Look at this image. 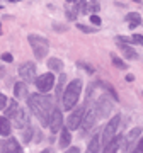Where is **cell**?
<instances>
[{
	"instance_id": "cell-1",
	"label": "cell",
	"mask_w": 143,
	"mask_h": 153,
	"mask_svg": "<svg viewBox=\"0 0 143 153\" xmlns=\"http://www.w3.org/2000/svg\"><path fill=\"white\" fill-rule=\"evenodd\" d=\"M28 104L29 109L33 111V114L39 119V123L43 126H48L51 117V112H53V100H51L48 95H43V94H33L28 97Z\"/></svg>"
},
{
	"instance_id": "cell-2",
	"label": "cell",
	"mask_w": 143,
	"mask_h": 153,
	"mask_svg": "<svg viewBox=\"0 0 143 153\" xmlns=\"http://www.w3.org/2000/svg\"><path fill=\"white\" fill-rule=\"evenodd\" d=\"M80 92H82V80H73V82L68 85V87L63 90V107L66 111L73 109V105L77 104L78 97H80Z\"/></svg>"
},
{
	"instance_id": "cell-3",
	"label": "cell",
	"mask_w": 143,
	"mask_h": 153,
	"mask_svg": "<svg viewBox=\"0 0 143 153\" xmlns=\"http://www.w3.org/2000/svg\"><path fill=\"white\" fill-rule=\"evenodd\" d=\"M28 41H29V44H31V48H33L34 56H36L38 60H43L44 56L48 55V51H50V43H48V39L41 38V36H36V34H31V36H28Z\"/></svg>"
},
{
	"instance_id": "cell-4",
	"label": "cell",
	"mask_w": 143,
	"mask_h": 153,
	"mask_svg": "<svg viewBox=\"0 0 143 153\" xmlns=\"http://www.w3.org/2000/svg\"><path fill=\"white\" fill-rule=\"evenodd\" d=\"M119 121H121V116L116 114L114 117H112V119L107 123V126L104 128V133H102V145H106L107 141H111V140L116 136V131H118Z\"/></svg>"
},
{
	"instance_id": "cell-5",
	"label": "cell",
	"mask_w": 143,
	"mask_h": 153,
	"mask_svg": "<svg viewBox=\"0 0 143 153\" xmlns=\"http://www.w3.org/2000/svg\"><path fill=\"white\" fill-rule=\"evenodd\" d=\"M53 83H55V75H53V73H44V75L36 78V87H38V90H41L43 94L50 92L51 88H53Z\"/></svg>"
},
{
	"instance_id": "cell-6",
	"label": "cell",
	"mask_w": 143,
	"mask_h": 153,
	"mask_svg": "<svg viewBox=\"0 0 143 153\" xmlns=\"http://www.w3.org/2000/svg\"><path fill=\"white\" fill-rule=\"evenodd\" d=\"M19 76L28 83L34 82V80H36V66H34L33 63H22V65L19 66Z\"/></svg>"
},
{
	"instance_id": "cell-7",
	"label": "cell",
	"mask_w": 143,
	"mask_h": 153,
	"mask_svg": "<svg viewBox=\"0 0 143 153\" xmlns=\"http://www.w3.org/2000/svg\"><path fill=\"white\" fill-rule=\"evenodd\" d=\"M61 124H63V116H61V111L60 109H53L51 117H50V123H48L51 133H60Z\"/></svg>"
},
{
	"instance_id": "cell-8",
	"label": "cell",
	"mask_w": 143,
	"mask_h": 153,
	"mask_svg": "<svg viewBox=\"0 0 143 153\" xmlns=\"http://www.w3.org/2000/svg\"><path fill=\"white\" fill-rule=\"evenodd\" d=\"M83 112H85V111H83L82 107H78V109L73 111V112L68 116V119H66V128H68V129H77L78 126H80Z\"/></svg>"
},
{
	"instance_id": "cell-9",
	"label": "cell",
	"mask_w": 143,
	"mask_h": 153,
	"mask_svg": "<svg viewBox=\"0 0 143 153\" xmlns=\"http://www.w3.org/2000/svg\"><path fill=\"white\" fill-rule=\"evenodd\" d=\"M12 117H14V124H16V128H28L29 126V117L28 114H26V111L21 109V107H17V111L12 114Z\"/></svg>"
},
{
	"instance_id": "cell-10",
	"label": "cell",
	"mask_w": 143,
	"mask_h": 153,
	"mask_svg": "<svg viewBox=\"0 0 143 153\" xmlns=\"http://www.w3.org/2000/svg\"><path fill=\"white\" fill-rule=\"evenodd\" d=\"M2 148H4V153H24L16 138H9L5 143H2Z\"/></svg>"
},
{
	"instance_id": "cell-11",
	"label": "cell",
	"mask_w": 143,
	"mask_h": 153,
	"mask_svg": "<svg viewBox=\"0 0 143 153\" xmlns=\"http://www.w3.org/2000/svg\"><path fill=\"white\" fill-rule=\"evenodd\" d=\"M94 123H95V112H94L92 109L87 111V114L83 112L82 116V121H80V124H82V129L83 131H89L90 128L94 126Z\"/></svg>"
},
{
	"instance_id": "cell-12",
	"label": "cell",
	"mask_w": 143,
	"mask_h": 153,
	"mask_svg": "<svg viewBox=\"0 0 143 153\" xmlns=\"http://www.w3.org/2000/svg\"><path fill=\"white\" fill-rule=\"evenodd\" d=\"M119 145H121V136H114L111 141H107L104 145L102 153H116L118 152V148H119Z\"/></svg>"
},
{
	"instance_id": "cell-13",
	"label": "cell",
	"mask_w": 143,
	"mask_h": 153,
	"mask_svg": "<svg viewBox=\"0 0 143 153\" xmlns=\"http://www.w3.org/2000/svg\"><path fill=\"white\" fill-rule=\"evenodd\" d=\"M72 141V136H70V129L68 128H61L60 129V146L61 148H66Z\"/></svg>"
},
{
	"instance_id": "cell-14",
	"label": "cell",
	"mask_w": 143,
	"mask_h": 153,
	"mask_svg": "<svg viewBox=\"0 0 143 153\" xmlns=\"http://www.w3.org/2000/svg\"><path fill=\"white\" fill-rule=\"evenodd\" d=\"M119 48H121V51H123V55L126 56L128 60H136L138 58V55H136V51L130 46V44H124V43H119Z\"/></svg>"
},
{
	"instance_id": "cell-15",
	"label": "cell",
	"mask_w": 143,
	"mask_h": 153,
	"mask_svg": "<svg viewBox=\"0 0 143 153\" xmlns=\"http://www.w3.org/2000/svg\"><path fill=\"white\" fill-rule=\"evenodd\" d=\"M14 95L17 99H22V97H28V88H26V83L24 82H17L14 85Z\"/></svg>"
},
{
	"instance_id": "cell-16",
	"label": "cell",
	"mask_w": 143,
	"mask_h": 153,
	"mask_svg": "<svg viewBox=\"0 0 143 153\" xmlns=\"http://www.w3.org/2000/svg\"><path fill=\"white\" fill-rule=\"evenodd\" d=\"M99 148H101V136L95 134V136L90 140V143H89L87 153H99Z\"/></svg>"
},
{
	"instance_id": "cell-17",
	"label": "cell",
	"mask_w": 143,
	"mask_h": 153,
	"mask_svg": "<svg viewBox=\"0 0 143 153\" xmlns=\"http://www.w3.org/2000/svg\"><path fill=\"white\" fill-rule=\"evenodd\" d=\"M126 22L130 24V27H136L138 24H142V16L136 12H130L126 16Z\"/></svg>"
},
{
	"instance_id": "cell-18",
	"label": "cell",
	"mask_w": 143,
	"mask_h": 153,
	"mask_svg": "<svg viewBox=\"0 0 143 153\" xmlns=\"http://www.w3.org/2000/svg\"><path fill=\"white\" fill-rule=\"evenodd\" d=\"M140 133H142V129H140V128H135L133 131H130V134L126 136V146H124L126 150H131L133 141H135V140H136V138L140 136Z\"/></svg>"
},
{
	"instance_id": "cell-19",
	"label": "cell",
	"mask_w": 143,
	"mask_h": 153,
	"mask_svg": "<svg viewBox=\"0 0 143 153\" xmlns=\"http://www.w3.org/2000/svg\"><path fill=\"white\" fill-rule=\"evenodd\" d=\"M0 134L2 136H9L10 134V123L7 117H0Z\"/></svg>"
},
{
	"instance_id": "cell-20",
	"label": "cell",
	"mask_w": 143,
	"mask_h": 153,
	"mask_svg": "<svg viewBox=\"0 0 143 153\" xmlns=\"http://www.w3.org/2000/svg\"><path fill=\"white\" fill-rule=\"evenodd\" d=\"M48 66H50L53 71H61L63 70V63H61V60H58V58H50Z\"/></svg>"
},
{
	"instance_id": "cell-21",
	"label": "cell",
	"mask_w": 143,
	"mask_h": 153,
	"mask_svg": "<svg viewBox=\"0 0 143 153\" xmlns=\"http://www.w3.org/2000/svg\"><path fill=\"white\" fill-rule=\"evenodd\" d=\"M111 60H112V65H114L116 68H121V70H124V68H126V63H123V60H121V58H118L114 53L111 55Z\"/></svg>"
},
{
	"instance_id": "cell-22",
	"label": "cell",
	"mask_w": 143,
	"mask_h": 153,
	"mask_svg": "<svg viewBox=\"0 0 143 153\" xmlns=\"http://www.w3.org/2000/svg\"><path fill=\"white\" fill-rule=\"evenodd\" d=\"M17 107H19V105H17L14 100H12V102H9V107L5 109V117H12V114L17 111Z\"/></svg>"
},
{
	"instance_id": "cell-23",
	"label": "cell",
	"mask_w": 143,
	"mask_h": 153,
	"mask_svg": "<svg viewBox=\"0 0 143 153\" xmlns=\"http://www.w3.org/2000/svg\"><path fill=\"white\" fill-rule=\"evenodd\" d=\"M63 83H65V75L60 76V83H58V87H56V95H58V97L63 94Z\"/></svg>"
},
{
	"instance_id": "cell-24",
	"label": "cell",
	"mask_w": 143,
	"mask_h": 153,
	"mask_svg": "<svg viewBox=\"0 0 143 153\" xmlns=\"http://www.w3.org/2000/svg\"><path fill=\"white\" fill-rule=\"evenodd\" d=\"M77 27L82 33H95V27H89V26H83V24H77Z\"/></svg>"
},
{
	"instance_id": "cell-25",
	"label": "cell",
	"mask_w": 143,
	"mask_h": 153,
	"mask_svg": "<svg viewBox=\"0 0 143 153\" xmlns=\"http://www.w3.org/2000/svg\"><path fill=\"white\" fill-rule=\"evenodd\" d=\"M133 153H143V138L136 143V148L133 150Z\"/></svg>"
},
{
	"instance_id": "cell-26",
	"label": "cell",
	"mask_w": 143,
	"mask_h": 153,
	"mask_svg": "<svg viewBox=\"0 0 143 153\" xmlns=\"http://www.w3.org/2000/svg\"><path fill=\"white\" fill-rule=\"evenodd\" d=\"M133 43H136V44H142L143 46V36L142 34H135V36H133Z\"/></svg>"
},
{
	"instance_id": "cell-27",
	"label": "cell",
	"mask_w": 143,
	"mask_h": 153,
	"mask_svg": "<svg viewBox=\"0 0 143 153\" xmlns=\"http://www.w3.org/2000/svg\"><path fill=\"white\" fill-rule=\"evenodd\" d=\"M5 105H7V97H5V95H4L2 92H0V111L4 109Z\"/></svg>"
},
{
	"instance_id": "cell-28",
	"label": "cell",
	"mask_w": 143,
	"mask_h": 153,
	"mask_svg": "<svg viewBox=\"0 0 143 153\" xmlns=\"http://www.w3.org/2000/svg\"><path fill=\"white\" fill-rule=\"evenodd\" d=\"M66 17H68L70 21H73V19L77 17V10H72V9H68V10H66Z\"/></svg>"
},
{
	"instance_id": "cell-29",
	"label": "cell",
	"mask_w": 143,
	"mask_h": 153,
	"mask_svg": "<svg viewBox=\"0 0 143 153\" xmlns=\"http://www.w3.org/2000/svg\"><path fill=\"white\" fill-rule=\"evenodd\" d=\"M90 22H92L94 26H101V17H97V16H90Z\"/></svg>"
},
{
	"instance_id": "cell-30",
	"label": "cell",
	"mask_w": 143,
	"mask_h": 153,
	"mask_svg": "<svg viewBox=\"0 0 143 153\" xmlns=\"http://www.w3.org/2000/svg\"><path fill=\"white\" fill-rule=\"evenodd\" d=\"M2 60L7 61V63H10V61H12V55H9V53H4V55H2Z\"/></svg>"
},
{
	"instance_id": "cell-31",
	"label": "cell",
	"mask_w": 143,
	"mask_h": 153,
	"mask_svg": "<svg viewBox=\"0 0 143 153\" xmlns=\"http://www.w3.org/2000/svg\"><path fill=\"white\" fill-rule=\"evenodd\" d=\"M66 153H80L78 148H70V150H66Z\"/></svg>"
},
{
	"instance_id": "cell-32",
	"label": "cell",
	"mask_w": 143,
	"mask_h": 153,
	"mask_svg": "<svg viewBox=\"0 0 143 153\" xmlns=\"http://www.w3.org/2000/svg\"><path fill=\"white\" fill-rule=\"evenodd\" d=\"M133 80H135V76H133L131 73H130V75H126V82H133Z\"/></svg>"
},
{
	"instance_id": "cell-33",
	"label": "cell",
	"mask_w": 143,
	"mask_h": 153,
	"mask_svg": "<svg viewBox=\"0 0 143 153\" xmlns=\"http://www.w3.org/2000/svg\"><path fill=\"white\" fill-rule=\"evenodd\" d=\"M4 73H5V68H4V66H0V78L4 76Z\"/></svg>"
},
{
	"instance_id": "cell-34",
	"label": "cell",
	"mask_w": 143,
	"mask_h": 153,
	"mask_svg": "<svg viewBox=\"0 0 143 153\" xmlns=\"http://www.w3.org/2000/svg\"><path fill=\"white\" fill-rule=\"evenodd\" d=\"M41 153H55V152H53V150H50V148H46V150H43Z\"/></svg>"
},
{
	"instance_id": "cell-35",
	"label": "cell",
	"mask_w": 143,
	"mask_h": 153,
	"mask_svg": "<svg viewBox=\"0 0 143 153\" xmlns=\"http://www.w3.org/2000/svg\"><path fill=\"white\" fill-rule=\"evenodd\" d=\"M0 153H4V148H2V143H0Z\"/></svg>"
},
{
	"instance_id": "cell-36",
	"label": "cell",
	"mask_w": 143,
	"mask_h": 153,
	"mask_svg": "<svg viewBox=\"0 0 143 153\" xmlns=\"http://www.w3.org/2000/svg\"><path fill=\"white\" fill-rule=\"evenodd\" d=\"M133 2H136V4H140V2H142V0H133Z\"/></svg>"
},
{
	"instance_id": "cell-37",
	"label": "cell",
	"mask_w": 143,
	"mask_h": 153,
	"mask_svg": "<svg viewBox=\"0 0 143 153\" xmlns=\"http://www.w3.org/2000/svg\"><path fill=\"white\" fill-rule=\"evenodd\" d=\"M0 34H2V24H0Z\"/></svg>"
},
{
	"instance_id": "cell-38",
	"label": "cell",
	"mask_w": 143,
	"mask_h": 153,
	"mask_svg": "<svg viewBox=\"0 0 143 153\" xmlns=\"http://www.w3.org/2000/svg\"><path fill=\"white\" fill-rule=\"evenodd\" d=\"M66 2H75V0H66Z\"/></svg>"
},
{
	"instance_id": "cell-39",
	"label": "cell",
	"mask_w": 143,
	"mask_h": 153,
	"mask_svg": "<svg viewBox=\"0 0 143 153\" xmlns=\"http://www.w3.org/2000/svg\"><path fill=\"white\" fill-rule=\"evenodd\" d=\"M10 2H17V0H10Z\"/></svg>"
},
{
	"instance_id": "cell-40",
	"label": "cell",
	"mask_w": 143,
	"mask_h": 153,
	"mask_svg": "<svg viewBox=\"0 0 143 153\" xmlns=\"http://www.w3.org/2000/svg\"><path fill=\"white\" fill-rule=\"evenodd\" d=\"M92 2H95V0H92Z\"/></svg>"
},
{
	"instance_id": "cell-41",
	"label": "cell",
	"mask_w": 143,
	"mask_h": 153,
	"mask_svg": "<svg viewBox=\"0 0 143 153\" xmlns=\"http://www.w3.org/2000/svg\"><path fill=\"white\" fill-rule=\"evenodd\" d=\"M0 9H2V7H0Z\"/></svg>"
}]
</instances>
